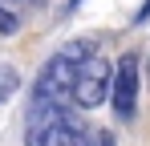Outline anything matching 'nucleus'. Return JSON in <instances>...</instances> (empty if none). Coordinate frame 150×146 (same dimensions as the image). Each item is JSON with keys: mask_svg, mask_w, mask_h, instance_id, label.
<instances>
[{"mask_svg": "<svg viewBox=\"0 0 150 146\" xmlns=\"http://www.w3.org/2000/svg\"><path fill=\"white\" fill-rule=\"evenodd\" d=\"M89 41H69L45 61V69L37 73V85H33V106H73V89H77V69L89 53Z\"/></svg>", "mask_w": 150, "mask_h": 146, "instance_id": "f257e3e1", "label": "nucleus"}, {"mask_svg": "<svg viewBox=\"0 0 150 146\" xmlns=\"http://www.w3.org/2000/svg\"><path fill=\"white\" fill-rule=\"evenodd\" d=\"M25 146H101V142L65 106H33L25 122Z\"/></svg>", "mask_w": 150, "mask_h": 146, "instance_id": "f03ea898", "label": "nucleus"}, {"mask_svg": "<svg viewBox=\"0 0 150 146\" xmlns=\"http://www.w3.org/2000/svg\"><path fill=\"white\" fill-rule=\"evenodd\" d=\"M110 81H114V65L101 57L98 49H89V53H85V61H81V69H77L73 106H81V110L101 106V101L110 97Z\"/></svg>", "mask_w": 150, "mask_h": 146, "instance_id": "7ed1b4c3", "label": "nucleus"}, {"mask_svg": "<svg viewBox=\"0 0 150 146\" xmlns=\"http://www.w3.org/2000/svg\"><path fill=\"white\" fill-rule=\"evenodd\" d=\"M110 101H114V114L122 122L134 118V110H138V57H134V53L118 57L114 81H110Z\"/></svg>", "mask_w": 150, "mask_h": 146, "instance_id": "20e7f679", "label": "nucleus"}, {"mask_svg": "<svg viewBox=\"0 0 150 146\" xmlns=\"http://www.w3.org/2000/svg\"><path fill=\"white\" fill-rule=\"evenodd\" d=\"M16 12H12V8H4V4H0V33H4V37H12V33H16Z\"/></svg>", "mask_w": 150, "mask_h": 146, "instance_id": "39448f33", "label": "nucleus"}, {"mask_svg": "<svg viewBox=\"0 0 150 146\" xmlns=\"http://www.w3.org/2000/svg\"><path fill=\"white\" fill-rule=\"evenodd\" d=\"M12 85H16V77H12L8 69H0V101H4V94H8Z\"/></svg>", "mask_w": 150, "mask_h": 146, "instance_id": "423d86ee", "label": "nucleus"}, {"mask_svg": "<svg viewBox=\"0 0 150 146\" xmlns=\"http://www.w3.org/2000/svg\"><path fill=\"white\" fill-rule=\"evenodd\" d=\"M0 4H16V0H0ZM21 4H41V0H21Z\"/></svg>", "mask_w": 150, "mask_h": 146, "instance_id": "0eeeda50", "label": "nucleus"}, {"mask_svg": "<svg viewBox=\"0 0 150 146\" xmlns=\"http://www.w3.org/2000/svg\"><path fill=\"white\" fill-rule=\"evenodd\" d=\"M101 146H114V138H110V134H105V138H101Z\"/></svg>", "mask_w": 150, "mask_h": 146, "instance_id": "6e6552de", "label": "nucleus"}, {"mask_svg": "<svg viewBox=\"0 0 150 146\" xmlns=\"http://www.w3.org/2000/svg\"><path fill=\"white\" fill-rule=\"evenodd\" d=\"M146 77H150V61H146Z\"/></svg>", "mask_w": 150, "mask_h": 146, "instance_id": "1a4fd4ad", "label": "nucleus"}]
</instances>
